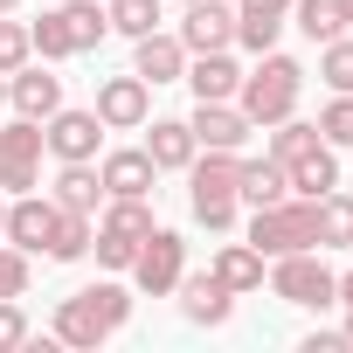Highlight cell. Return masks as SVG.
<instances>
[{"mask_svg":"<svg viewBox=\"0 0 353 353\" xmlns=\"http://www.w3.org/2000/svg\"><path fill=\"white\" fill-rule=\"evenodd\" d=\"M125 319H132V291L125 284H83V291H70L56 305V339L77 346V353H90V346L118 339Z\"/></svg>","mask_w":353,"mask_h":353,"instance_id":"1","label":"cell"},{"mask_svg":"<svg viewBox=\"0 0 353 353\" xmlns=\"http://www.w3.org/2000/svg\"><path fill=\"white\" fill-rule=\"evenodd\" d=\"M236 181H243V152H222V145H201L188 159V201H194V222L208 236H229L236 229Z\"/></svg>","mask_w":353,"mask_h":353,"instance_id":"2","label":"cell"},{"mask_svg":"<svg viewBox=\"0 0 353 353\" xmlns=\"http://www.w3.org/2000/svg\"><path fill=\"white\" fill-rule=\"evenodd\" d=\"M298 90H305V63H291V56L263 49V56H256V70L236 83V104H243V118H250V125H277V118H291V111H298Z\"/></svg>","mask_w":353,"mask_h":353,"instance_id":"3","label":"cell"},{"mask_svg":"<svg viewBox=\"0 0 353 353\" xmlns=\"http://www.w3.org/2000/svg\"><path fill=\"white\" fill-rule=\"evenodd\" d=\"M250 243L263 256H291V250H319V201L284 194L270 208H250Z\"/></svg>","mask_w":353,"mask_h":353,"instance_id":"4","label":"cell"},{"mask_svg":"<svg viewBox=\"0 0 353 353\" xmlns=\"http://www.w3.org/2000/svg\"><path fill=\"white\" fill-rule=\"evenodd\" d=\"M270 291H277L284 305L325 312V305H332V291H339V277L325 270V256H319V250H291V256H270Z\"/></svg>","mask_w":353,"mask_h":353,"instance_id":"5","label":"cell"},{"mask_svg":"<svg viewBox=\"0 0 353 353\" xmlns=\"http://www.w3.org/2000/svg\"><path fill=\"white\" fill-rule=\"evenodd\" d=\"M42 118H14V125H0V194H35L42 181Z\"/></svg>","mask_w":353,"mask_h":353,"instance_id":"6","label":"cell"},{"mask_svg":"<svg viewBox=\"0 0 353 353\" xmlns=\"http://www.w3.org/2000/svg\"><path fill=\"white\" fill-rule=\"evenodd\" d=\"M181 270H188V243L173 236V229H152V236L139 243V256H132V284H139L145 298H166L173 284H181Z\"/></svg>","mask_w":353,"mask_h":353,"instance_id":"7","label":"cell"},{"mask_svg":"<svg viewBox=\"0 0 353 353\" xmlns=\"http://www.w3.org/2000/svg\"><path fill=\"white\" fill-rule=\"evenodd\" d=\"M90 111H97L104 132H139V125L152 118V83H145V77H104Z\"/></svg>","mask_w":353,"mask_h":353,"instance_id":"8","label":"cell"},{"mask_svg":"<svg viewBox=\"0 0 353 353\" xmlns=\"http://www.w3.org/2000/svg\"><path fill=\"white\" fill-rule=\"evenodd\" d=\"M42 139H49V152L56 159H97V145H104V125H97V111H49L42 118Z\"/></svg>","mask_w":353,"mask_h":353,"instance_id":"9","label":"cell"},{"mask_svg":"<svg viewBox=\"0 0 353 353\" xmlns=\"http://www.w3.org/2000/svg\"><path fill=\"white\" fill-rule=\"evenodd\" d=\"M49 229H56V201H49V194H14V201H8V222H0V236H8L14 250L42 256V250H49Z\"/></svg>","mask_w":353,"mask_h":353,"instance_id":"10","label":"cell"},{"mask_svg":"<svg viewBox=\"0 0 353 353\" xmlns=\"http://www.w3.org/2000/svg\"><path fill=\"white\" fill-rule=\"evenodd\" d=\"M181 312H188V325H229V312H236V291L215 277V270H201V277H188L181 270Z\"/></svg>","mask_w":353,"mask_h":353,"instance_id":"11","label":"cell"},{"mask_svg":"<svg viewBox=\"0 0 353 353\" xmlns=\"http://www.w3.org/2000/svg\"><path fill=\"white\" fill-rule=\"evenodd\" d=\"M236 42V14L222 0H188V21H181V49L188 56H208V49H229Z\"/></svg>","mask_w":353,"mask_h":353,"instance_id":"12","label":"cell"},{"mask_svg":"<svg viewBox=\"0 0 353 353\" xmlns=\"http://www.w3.org/2000/svg\"><path fill=\"white\" fill-rule=\"evenodd\" d=\"M236 83H243V70H236L229 49H208V56L188 63V90H194V104H236Z\"/></svg>","mask_w":353,"mask_h":353,"instance_id":"13","label":"cell"},{"mask_svg":"<svg viewBox=\"0 0 353 353\" xmlns=\"http://www.w3.org/2000/svg\"><path fill=\"white\" fill-rule=\"evenodd\" d=\"M132 77H145V83H181V77H188V49H181V35H166V28L139 35Z\"/></svg>","mask_w":353,"mask_h":353,"instance_id":"14","label":"cell"},{"mask_svg":"<svg viewBox=\"0 0 353 353\" xmlns=\"http://www.w3.org/2000/svg\"><path fill=\"white\" fill-rule=\"evenodd\" d=\"M97 181H104V194H152L159 166H152V152H145V145H125V152H104Z\"/></svg>","mask_w":353,"mask_h":353,"instance_id":"15","label":"cell"},{"mask_svg":"<svg viewBox=\"0 0 353 353\" xmlns=\"http://www.w3.org/2000/svg\"><path fill=\"white\" fill-rule=\"evenodd\" d=\"M284 14H291V0H243V8H236V42H243L250 56L277 49V35H284Z\"/></svg>","mask_w":353,"mask_h":353,"instance_id":"16","label":"cell"},{"mask_svg":"<svg viewBox=\"0 0 353 353\" xmlns=\"http://www.w3.org/2000/svg\"><path fill=\"white\" fill-rule=\"evenodd\" d=\"M188 125H194V139H201V145H222V152H243V139L256 132V125L243 118V104H194V118H188Z\"/></svg>","mask_w":353,"mask_h":353,"instance_id":"17","label":"cell"},{"mask_svg":"<svg viewBox=\"0 0 353 353\" xmlns=\"http://www.w3.org/2000/svg\"><path fill=\"white\" fill-rule=\"evenodd\" d=\"M145 152H152V166H159V173H181V166L201 152V139H194V125H188V118H152Z\"/></svg>","mask_w":353,"mask_h":353,"instance_id":"18","label":"cell"},{"mask_svg":"<svg viewBox=\"0 0 353 353\" xmlns=\"http://www.w3.org/2000/svg\"><path fill=\"white\" fill-rule=\"evenodd\" d=\"M49 201H56V208H70V215H97V201H104L97 166H90V159H63V173H56Z\"/></svg>","mask_w":353,"mask_h":353,"instance_id":"19","label":"cell"},{"mask_svg":"<svg viewBox=\"0 0 353 353\" xmlns=\"http://www.w3.org/2000/svg\"><path fill=\"white\" fill-rule=\"evenodd\" d=\"M8 104H14L21 118H49V111L63 104V77H49V70H28V63H21V70L8 77Z\"/></svg>","mask_w":353,"mask_h":353,"instance_id":"20","label":"cell"},{"mask_svg":"<svg viewBox=\"0 0 353 353\" xmlns=\"http://www.w3.org/2000/svg\"><path fill=\"white\" fill-rule=\"evenodd\" d=\"M284 181H291V194H305V201H319V194H332V188H339V159H332V145L319 139L312 152H298V159L284 166Z\"/></svg>","mask_w":353,"mask_h":353,"instance_id":"21","label":"cell"},{"mask_svg":"<svg viewBox=\"0 0 353 353\" xmlns=\"http://www.w3.org/2000/svg\"><path fill=\"white\" fill-rule=\"evenodd\" d=\"M208 270H215L236 298H243V291H263V250H256V243H222Z\"/></svg>","mask_w":353,"mask_h":353,"instance_id":"22","label":"cell"},{"mask_svg":"<svg viewBox=\"0 0 353 353\" xmlns=\"http://www.w3.org/2000/svg\"><path fill=\"white\" fill-rule=\"evenodd\" d=\"M284 194H291V181H284L277 159H243V181H236V201H243V208H270V201H284Z\"/></svg>","mask_w":353,"mask_h":353,"instance_id":"23","label":"cell"},{"mask_svg":"<svg viewBox=\"0 0 353 353\" xmlns=\"http://www.w3.org/2000/svg\"><path fill=\"white\" fill-rule=\"evenodd\" d=\"M56 21H63V35H70V49H77V56H83V49H97V42L111 35L104 0H70V8H56Z\"/></svg>","mask_w":353,"mask_h":353,"instance_id":"24","label":"cell"},{"mask_svg":"<svg viewBox=\"0 0 353 353\" xmlns=\"http://www.w3.org/2000/svg\"><path fill=\"white\" fill-rule=\"evenodd\" d=\"M90 236H97V222L90 215H70V208H56V229H49V263H77V256H90Z\"/></svg>","mask_w":353,"mask_h":353,"instance_id":"25","label":"cell"},{"mask_svg":"<svg viewBox=\"0 0 353 353\" xmlns=\"http://www.w3.org/2000/svg\"><path fill=\"white\" fill-rule=\"evenodd\" d=\"M319 250H353V194H319Z\"/></svg>","mask_w":353,"mask_h":353,"instance_id":"26","label":"cell"},{"mask_svg":"<svg viewBox=\"0 0 353 353\" xmlns=\"http://www.w3.org/2000/svg\"><path fill=\"white\" fill-rule=\"evenodd\" d=\"M291 21H298L312 42H332V35H346V14H339V0H291Z\"/></svg>","mask_w":353,"mask_h":353,"instance_id":"27","label":"cell"},{"mask_svg":"<svg viewBox=\"0 0 353 353\" xmlns=\"http://www.w3.org/2000/svg\"><path fill=\"white\" fill-rule=\"evenodd\" d=\"M319 145V125H305V118H277L270 125V152L263 159H277V166H291L298 152H312Z\"/></svg>","mask_w":353,"mask_h":353,"instance_id":"28","label":"cell"},{"mask_svg":"<svg viewBox=\"0 0 353 353\" xmlns=\"http://www.w3.org/2000/svg\"><path fill=\"white\" fill-rule=\"evenodd\" d=\"M104 14H111V28H118V35H132V42H139V35H152V28H159V0H104Z\"/></svg>","mask_w":353,"mask_h":353,"instance_id":"29","label":"cell"},{"mask_svg":"<svg viewBox=\"0 0 353 353\" xmlns=\"http://www.w3.org/2000/svg\"><path fill=\"white\" fill-rule=\"evenodd\" d=\"M319 77H325V90H353V42L346 35L319 42Z\"/></svg>","mask_w":353,"mask_h":353,"instance_id":"30","label":"cell"},{"mask_svg":"<svg viewBox=\"0 0 353 353\" xmlns=\"http://www.w3.org/2000/svg\"><path fill=\"white\" fill-rule=\"evenodd\" d=\"M319 139L325 145H353V90H332V104L319 111Z\"/></svg>","mask_w":353,"mask_h":353,"instance_id":"31","label":"cell"},{"mask_svg":"<svg viewBox=\"0 0 353 353\" xmlns=\"http://www.w3.org/2000/svg\"><path fill=\"white\" fill-rule=\"evenodd\" d=\"M28 56H35V42H28V21H0V77H14Z\"/></svg>","mask_w":353,"mask_h":353,"instance_id":"32","label":"cell"},{"mask_svg":"<svg viewBox=\"0 0 353 353\" xmlns=\"http://www.w3.org/2000/svg\"><path fill=\"white\" fill-rule=\"evenodd\" d=\"M28 42H35V56H49V63H63V56H77L56 14H42V21H28Z\"/></svg>","mask_w":353,"mask_h":353,"instance_id":"33","label":"cell"},{"mask_svg":"<svg viewBox=\"0 0 353 353\" xmlns=\"http://www.w3.org/2000/svg\"><path fill=\"white\" fill-rule=\"evenodd\" d=\"M0 298H28V250L0 243Z\"/></svg>","mask_w":353,"mask_h":353,"instance_id":"34","label":"cell"},{"mask_svg":"<svg viewBox=\"0 0 353 353\" xmlns=\"http://www.w3.org/2000/svg\"><path fill=\"white\" fill-rule=\"evenodd\" d=\"M14 346H28V312L14 298H0V353H14Z\"/></svg>","mask_w":353,"mask_h":353,"instance_id":"35","label":"cell"},{"mask_svg":"<svg viewBox=\"0 0 353 353\" xmlns=\"http://www.w3.org/2000/svg\"><path fill=\"white\" fill-rule=\"evenodd\" d=\"M339 346H353V339H346V332H312V339H305V353H339Z\"/></svg>","mask_w":353,"mask_h":353,"instance_id":"36","label":"cell"},{"mask_svg":"<svg viewBox=\"0 0 353 353\" xmlns=\"http://www.w3.org/2000/svg\"><path fill=\"white\" fill-rule=\"evenodd\" d=\"M332 305H339V312H346V339H353V270H346V277H339V291H332Z\"/></svg>","mask_w":353,"mask_h":353,"instance_id":"37","label":"cell"},{"mask_svg":"<svg viewBox=\"0 0 353 353\" xmlns=\"http://www.w3.org/2000/svg\"><path fill=\"white\" fill-rule=\"evenodd\" d=\"M339 14H346V28H353V0H339Z\"/></svg>","mask_w":353,"mask_h":353,"instance_id":"38","label":"cell"},{"mask_svg":"<svg viewBox=\"0 0 353 353\" xmlns=\"http://www.w3.org/2000/svg\"><path fill=\"white\" fill-rule=\"evenodd\" d=\"M14 8H21V0H0V14H14Z\"/></svg>","mask_w":353,"mask_h":353,"instance_id":"39","label":"cell"},{"mask_svg":"<svg viewBox=\"0 0 353 353\" xmlns=\"http://www.w3.org/2000/svg\"><path fill=\"white\" fill-rule=\"evenodd\" d=\"M0 104H8V77H0Z\"/></svg>","mask_w":353,"mask_h":353,"instance_id":"40","label":"cell"},{"mask_svg":"<svg viewBox=\"0 0 353 353\" xmlns=\"http://www.w3.org/2000/svg\"><path fill=\"white\" fill-rule=\"evenodd\" d=\"M0 222H8V201H0Z\"/></svg>","mask_w":353,"mask_h":353,"instance_id":"41","label":"cell"}]
</instances>
